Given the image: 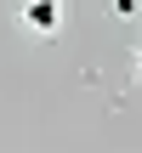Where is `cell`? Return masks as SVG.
I'll return each mask as SVG.
<instances>
[{"mask_svg":"<svg viewBox=\"0 0 142 153\" xmlns=\"http://www.w3.org/2000/svg\"><path fill=\"white\" fill-rule=\"evenodd\" d=\"M17 28L34 34V40H51V34L63 28V11L46 6V0H28V6H17Z\"/></svg>","mask_w":142,"mask_h":153,"instance_id":"obj_1","label":"cell"},{"mask_svg":"<svg viewBox=\"0 0 142 153\" xmlns=\"http://www.w3.org/2000/svg\"><path fill=\"white\" fill-rule=\"evenodd\" d=\"M131 74H137V79H142V45H137V57H131Z\"/></svg>","mask_w":142,"mask_h":153,"instance_id":"obj_2","label":"cell"}]
</instances>
